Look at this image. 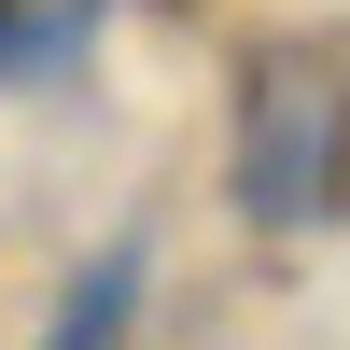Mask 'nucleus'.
<instances>
[{
  "label": "nucleus",
  "instance_id": "nucleus-2",
  "mask_svg": "<svg viewBox=\"0 0 350 350\" xmlns=\"http://www.w3.org/2000/svg\"><path fill=\"white\" fill-rule=\"evenodd\" d=\"M98 14H112V0H0V84H56V70H84Z\"/></svg>",
  "mask_w": 350,
  "mask_h": 350
},
{
  "label": "nucleus",
  "instance_id": "nucleus-1",
  "mask_svg": "<svg viewBox=\"0 0 350 350\" xmlns=\"http://www.w3.org/2000/svg\"><path fill=\"white\" fill-rule=\"evenodd\" d=\"M224 196L267 239H323L350 224V70L323 42H280L239 70V112H224Z\"/></svg>",
  "mask_w": 350,
  "mask_h": 350
},
{
  "label": "nucleus",
  "instance_id": "nucleus-3",
  "mask_svg": "<svg viewBox=\"0 0 350 350\" xmlns=\"http://www.w3.org/2000/svg\"><path fill=\"white\" fill-rule=\"evenodd\" d=\"M126 308H140V239H112L98 267L56 295V336H70V350H98V336H126Z\"/></svg>",
  "mask_w": 350,
  "mask_h": 350
}]
</instances>
